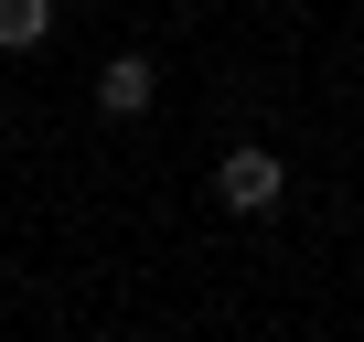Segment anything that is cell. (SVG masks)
<instances>
[{"label": "cell", "instance_id": "3957f363", "mask_svg": "<svg viewBox=\"0 0 364 342\" xmlns=\"http://www.w3.org/2000/svg\"><path fill=\"white\" fill-rule=\"evenodd\" d=\"M54 33V0H0V54H33Z\"/></svg>", "mask_w": 364, "mask_h": 342}, {"label": "cell", "instance_id": "6da1fadb", "mask_svg": "<svg viewBox=\"0 0 364 342\" xmlns=\"http://www.w3.org/2000/svg\"><path fill=\"white\" fill-rule=\"evenodd\" d=\"M279 182H289V171H279L268 150H225V160H215V193H225V214H268V204H279Z\"/></svg>", "mask_w": 364, "mask_h": 342}, {"label": "cell", "instance_id": "7a4b0ae2", "mask_svg": "<svg viewBox=\"0 0 364 342\" xmlns=\"http://www.w3.org/2000/svg\"><path fill=\"white\" fill-rule=\"evenodd\" d=\"M150 96H161V75H150V54H107V65H97V107H107V118H139Z\"/></svg>", "mask_w": 364, "mask_h": 342}]
</instances>
